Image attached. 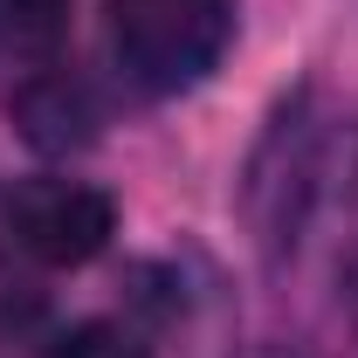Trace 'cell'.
Here are the masks:
<instances>
[{"label": "cell", "mask_w": 358, "mask_h": 358, "mask_svg": "<svg viewBox=\"0 0 358 358\" xmlns=\"http://www.w3.org/2000/svg\"><path fill=\"white\" fill-rule=\"evenodd\" d=\"M227 42H234V0H110V55L152 96L207 83Z\"/></svg>", "instance_id": "cell-1"}, {"label": "cell", "mask_w": 358, "mask_h": 358, "mask_svg": "<svg viewBox=\"0 0 358 358\" xmlns=\"http://www.w3.org/2000/svg\"><path fill=\"white\" fill-rule=\"evenodd\" d=\"M117 227L110 193H96L83 179H28L14 200H7V234L21 255H35L48 268H76L90 255H103Z\"/></svg>", "instance_id": "cell-2"}, {"label": "cell", "mask_w": 358, "mask_h": 358, "mask_svg": "<svg viewBox=\"0 0 358 358\" xmlns=\"http://www.w3.org/2000/svg\"><path fill=\"white\" fill-rule=\"evenodd\" d=\"M14 117H21V131L35 138L42 152H69V145L90 138L96 103H90L83 83H69V76H35V83H21V96H14Z\"/></svg>", "instance_id": "cell-3"}, {"label": "cell", "mask_w": 358, "mask_h": 358, "mask_svg": "<svg viewBox=\"0 0 358 358\" xmlns=\"http://www.w3.org/2000/svg\"><path fill=\"white\" fill-rule=\"evenodd\" d=\"M69 28V0H0V48L7 55H48Z\"/></svg>", "instance_id": "cell-4"}, {"label": "cell", "mask_w": 358, "mask_h": 358, "mask_svg": "<svg viewBox=\"0 0 358 358\" xmlns=\"http://www.w3.org/2000/svg\"><path fill=\"white\" fill-rule=\"evenodd\" d=\"M48 358H145V345H138L124 324H76Z\"/></svg>", "instance_id": "cell-5"}]
</instances>
